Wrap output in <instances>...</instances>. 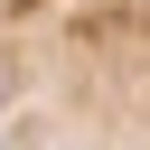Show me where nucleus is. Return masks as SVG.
Returning a JSON list of instances; mask_svg holds the SVG:
<instances>
[{"label": "nucleus", "instance_id": "obj_1", "mask_svg": "<svg viewBox=\"0 0 150 150\" xmlns=\"http://www.w3.org/2000/svg\"><path fill=\"white\" fill-rule=\"evenodd\" d=\"M0 150H150V0H0Z\"/></svg>", "mask_w": 150, "mask_h": 150}]
</instances>
